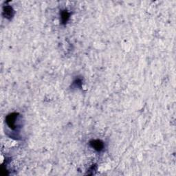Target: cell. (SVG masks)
Wrapping results in <instances>:
<instances>
[{"label":"cell","mask_w":176,"mask_h":176,"mask_svg":"<svg viewBox=\"0 0 176 176\" xmlns=\"http://www.w3.org/2000/svg\"><path fill=\"white\" fill-rule=\"evenodd\" d=\"M17 115L18 113H12L6 116V123L7 125L13 130H15L17 128V127H16V122H17Z\"/></svg>","instance_id":"6da1fadb"},{"label":"cell","mask_w":176,"mask_h":176,"mask_svg":"<svg viewBox=\"0 0 176 176\" xmlns=\"http://www.w3.org/2000/svg\"><path fill=\"white\" fill-rule=\"evenodd\" d=\"M90 146L92 147L94 150L97 151H101L104 148V144L101 140H93L90 142Z\"/></svg>","instance_id":"7a4b0ae2"},{"label":"cell","mask_w":176,"mask_h":176,"mask_svg":"<svg viewBox=\"0 0 176 176\" xmlns=\"http://www.w3.org/2000/svg\"><path fill=\"white\" fill-rule=\"evenodd\" d=\"M4 15L6 18L10 19L14 15V10L13 9L12 7L9 6H5L4 8Z\"/></svg>","instance_id":"3957f363"},{"label":"cell","mask_w":176,"mask_h":176,"mask_svg":"<svg viewBox=\"0 0 176 176\" xmlns=\"http://www.w3.org/2000/svg\"><path fill=\"white\" fill-rule=\"evenodd\" d=\"M61 17L62 23H66L70 19V13L67 10H63V11L61 12Z\"/></svg>","instance_id":"277c9868"}]
</instances>
